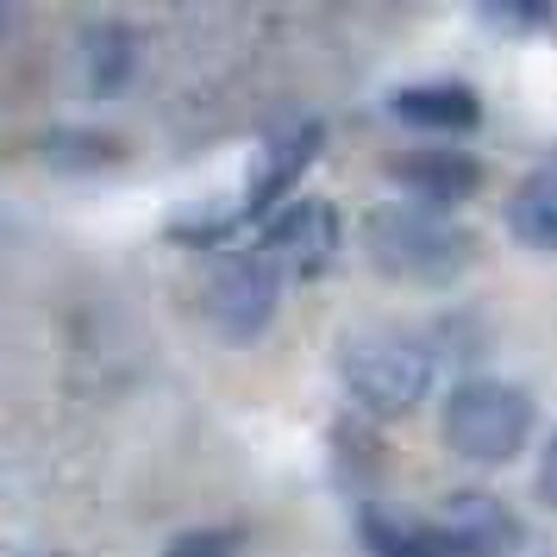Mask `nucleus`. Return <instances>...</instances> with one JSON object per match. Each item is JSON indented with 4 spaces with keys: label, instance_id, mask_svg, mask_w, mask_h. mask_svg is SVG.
I'll list each match as a JSON object with an SVG mask.
<instances>
[{
    "label": "nucleus",
    "instance_id": "obj_1",
    "mask_svg": "<svg viewBox=\"0 0 557 557\" xmlns=\"http://www.w3.org/2000/svg\"><path fill=\"white\" fill-rule=\"evenodd\" d=\"M532 395L520 382L470 376L445 395V438L451 451H463L470 463H507L520 457V445L532 438Z\"/></svg>",
    "mask_w": 557,
    "mask_h": 557
},
{
    "label": "nucleus",
    "instance_id": "obj_2",
    "mask_svg": "<svg viewBox=\"0 0 557 557\" xmlns=\"http://www.w3.org/2000/svg\"><path fill=\"white\" fill-rule=\"evenodd\" d=\"M370 257H376L388 276H420V282H451L470 263V232L451 226L438 207H376L370 213Z\"/></svg>",
    "mask_w": 557,
    "mask_h": 557
},
{
    "label": "nucleus",
    "instance_id": "obj_3",
    "mask_svg": "<svg viewBox=\"0 0 557 557\" xmlns=\"http://www.w3.org/2000/svg\"><path fill=\"white\" fill-rule=\"evenodd\" d=\"M338 370H345V388H351V401L363 413H407V407H420V395L432 388L438 376V363L420 338H407V332H370V338H351L345 357H338Z\"/></svg>",
    "mask_w": 557,
    "mask_h": 557
},
{
    "label": "nucleus",
    "instance_id": "obj_4",
    "mask_svg": "<svg viewBox=\"0 0 557 557\" xmlns=\"http://www.w3.org/2000/svg\"><path fill=\"white\" fill-rule=\"evenodd\" d=\"M276 288H282V276L270 270V257L251 245V251L226 257L213 270V282H207V320L226 338H257L270 326V313H276Z\"/></svg>",
    "mask_w": 557,
    "mask_h": 557
},
{
    "label": "nucleus",
    "instance_id": "obj_5",
    "mask_svg": "<svg viewBox=\"0 0 557 557\" xmlns=\"http://www.w3.org/2000/svg\"><path fill=\"white\" fill-rule=\"evenodd\" d=\"M338 245H345V226H338V213H332L326 201H295L282 207L276 220L263 226V238H257V251L270 257V270H276L282 282L295 276H320L332 257H338Z\"/></svg>",
    "mask_w": 557,
    "mask_h": 557
},
{
    "label": "nucleus",
    "instance_id": "obj_6",
    "mask_svg": "<svg viewBox=\"0 0 557 557\" xmlns=\"http://www.w3.org/2000/svg\"><path fill=\"white\" fill-rule=\"evenodd\" d=\"M320 138H326V126L320 120H301V126H282L270 145H263V163H257L251 188H245V201L232 207L226 232L251 226V220H263V213H276L288 195H295V182L307 176V163L320 157Z\"/></svg>",
    "mask_w": 557,
    "mask_h": 557
},
{
    "label": "nucleus",
    "instance_id": "obj_7",
    "mask_svg": "<svg viewBox=\"0 0 557 557\" xmlns=\"http://www.w3.org/2000/svg\"><path fill=\"white\" fill-rule=\"evenodd\" d=\"M395 170V182H407L413 195H420V207H457V201H470L482 188V163L470 151H457V145H426V151H407L388 163Z\"/></svg>",
    "mask_w": 557,
    "mask_h": 557
},
{
    "label": "nucleus",
    "instance_id": "obj_8",
    "mask_svg": "<svg viewBox=\"0 0 557 557\" xmlns=\"http://www.w3.org/2000/svg\"><path fill=\"white\" fill-rule=\"evenodd\" d=\"M357 532H363L370 557H470V545L445 520H407V513H388V507H363Z\"/></svg>",
    "mask_w": 557,
    "mask_h": 557
},
{
    "label": "nucleus",
    "instance_id": "obj_9",
    "mask_svg": "<svg viewBox=\"0 0 557 557\" xmlns=\"http://www.w3.org/2000/svg\"><path fill=\"white\" fill-rule=\"evenodd\" d=\"M395 120L413 132H476L482 126V101L470 82H407L388 95Z\"/></svg>",
    "mask_w": 557,
    "mask_h": 557
},
{
    "label": "nucleus",
    "instance_id": "obj_10",
    "mask_svg": "<svg viewBox=\"0 0 557 557\" xmlns=\"http://www.w3.org/2000/svg\"><path fill=\"white\" fill-rule=\"evenodd\" d=\"M445 527L470 545V557H513L520 552V513L502 495H482V488H457L445 502Z\"/></svg>",
    "mask_w": 557,
    "mask_h": 557
},
{
    "label": "nucleus",
    "instance_id": "obj_11",
    "mask_svg": "<svg viewBox=\"0 0 557 557\" xmlns=\"http://www.w3.org/2000/svg\"><path fill=\"white\" fill-rule=\"evenodd\" d=\"M507 232L532 251H557V157H545L507 201Z\"/></svg>",
    "mask_w": 557,
    "mask_h": 557
},
{
    "label": "nucleus",
    "instance_id": "obj_12",
    "mask_svg": "<svg viewBox=\"0 0 557 557\" xmlns=\"http://www.w3.org/2000/svg\"><path fill=\"white\" fill-rule=\"evenodd\" d=\"M38 157L51 163V170H107V163H120V138L113 132H45L38 138Z\"/></svg>",
    "mask_w": 557,
    "mask_h": 557
},
{
    "label": "nucleus",
    "instance_id": "obj_13",
    "mask_svg": "<svg viewBox=\"0 0 557 557\" xmlns=\"http://www.w3.org/2000/svg\"><path fill=\"white\" fill-rule=\"evenodd\" d=\"M132 32L126 26H101L95 38H88V82L95 88H120L126 82V70H132Z\"/></svg>",
    "mask_w": 557,
    "mask_h": 557
},
{
    "label": "nucleus",
    "instance_id": "obj_14",
    "mask_svg": "<svg viewBox=\"0 0 557 557\" xmlns=\"http://www.w3.org/2000/svg\"><path fill=\"white\" fill-rule=\"evenodd\" d=\"M238 545H245L238 527H195V532H176L163 545V557H238Z\"/></svg>",
    "mask_w": 557,
    "mask_h": 557
},
{
    "label": "nucleus",
    "instance_id": "obj_15",
    "mask_svg": "<svg viewBox=\"0 0 557 557\" xmlns=\"http://www.w3.org/2000/svg\"><path fill=\"white\" fill-rule=\"evenodd\" d=\"M539 495H545V507H557V426L545 432V457H539Z\"/></svg>",
    "mask_w": 557,
    "mask_h": 557
},
{
    "label": "nucleus",
    "instance_id": "obj_16",
    "mask_svg": "<svg viewBox=\"0 0 557 557\" xmlns=\"http://www.w3.org/2000/svg\"><path fill=\"white\" fill-rule=\"evenodd\" d=\"M482 20H507V26H539L545 7H482Z\"/></svg>",
    "mask_w": 557,
    "mask_h": 557
}]
</instances>
